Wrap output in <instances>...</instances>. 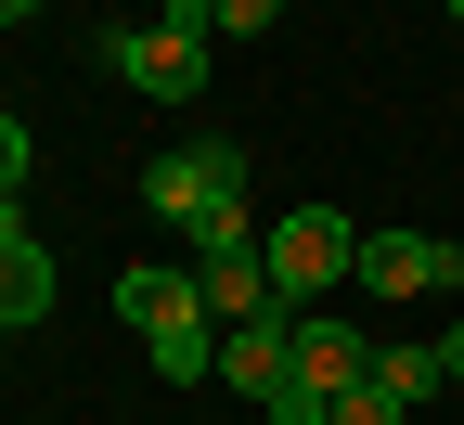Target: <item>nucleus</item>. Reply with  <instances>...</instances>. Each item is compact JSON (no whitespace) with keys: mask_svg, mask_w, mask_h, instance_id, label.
Instances as JSON below:
<instances>
[{"mask_svg":"<svg viewBox=\"0 0 464 425\" xmlns=\"http://www.w3.org/2000/svg\"><path fill=\"white\" fill-rule=\"evenodd\" d=\"M142 207H155V219H181V232H194V258H207V246H258L246 142H168V155L142 168Z\"/></svg>","mask_w":464,"mask_h":425,"instance_id":"nucleus-1","label":"nucleus"},{"mask_svg":"<svg viewBox=\"0 0 464 425\" xmlns=\"http://www.w3.org/2000/svg\"><path fill=\"white\" fill-rule=\"evenodd\" d=\"M258 258H271V296H284V310H323V296L348 284V258H362V219L297 207L284 232H258Z\"/></svg>","mask_w":464,"mask_h":425,"instance_id":"nucleus-2","label":"nucleus"},{"mask_svg":"<svg viewBox=\"0 0 464 425\" xmlns=\"http://www.w3.org/2000/svg\"><path fill=\"white\" fill-rule=\"evenodd\" d=\"M348 284H362L374 296V310H413V296H451L464 284V246H451V232H362V258H348Z\"/></svg>","mask_w":464,"mask_h":425,"instance_id":"nucleus-3","label":"nucleus"},{"mask_svg":"<svg viewBox=\"0 0 464 425\" xmlns=\"http://www.w3.org/2000/svg\"><path fill=\"white\" fill-rule=\"evenodd\" d=\"M103 78H130L142 103H194L207 91V26H103Z\"/></svg>","mask_w":464,"mask_h":425,"instance_id":"nucleus-4","label":"nucleus"},{"mask_svg":"<svg viewBox=\"0 0 464 425\" xmlns=\"http://www.w3.org/2000/svg\"><path fill=\"white\" fill-rule=\"evenodd\" d=\"M194 296H207L219 335H232V323H284V296H271V258H258V246H207V258H194Z\"/></svg>","mask_w":464,"mask_h":425,"instance_id":"nucleus-5","label":"nucleus"},{"mask_svg":"<svg viewBox=\"0 0 464 425\" xmlns=\"http://www.w3.org/2000/svg\"><path fill=\"white\" fill-rule=\"evenodd\" d=\"M284 374H297V310H284V323H232V335H219V387H246L258 412L284 400Z\"/></svg>","mask_w":464,"mask_h":425,"instance_id":"nucleus-6","label":"nucleus"},{"mask_svg":"<svg viewBox=\"0 0 464 425\" xmlns=\"http://www.w3.org/2000/svg\"><path fill=\"white\" fill-rule=\"evenodd\" d=\"M297 387H310V400L374 387V335H362V323H310V310H297Z\"/></svg>","mask_w":464,"mask_h":425,"instance_id":"nucleus-7","label":"nucleus"},{"mask_svg":"<svg viewBox=\"0 0 464 425\" xmlns=\"http://www.w3.org/2000/svg\"><path fill=\"white\" fill-rule=\"evenodd\" d=\"M39 310H52V246H39L14 207H0V335H14V323H39Z\"/></svg>","mask_w":464,"mask_h":425,"instance_id":"nucleus-8","label":"nucleus"},{"mask_svg":"<svg viewBox=\"0 0 464 425\" xmlns=\"http://www.w3.org/2000/svg\"><path fill=\"white\" fill-rule=\"evenodd\" d=\"M116 323H142V335H168V323H207V296H194V271H116Z\"/></svg>","mask_w":464,"mask_h":425,"instance_id":"nucleus-9","label":"nucleus"},{"mask_svg":"<svg viewBox=\"0 0 464 425\" xmlns=\"http://www.w3.org/2000/svg\"><path fill=\"white\" fill-rule=\"evenodd\" d=\"M374 387L413 412V400H439L451 387V361H439V335H374Z\"/></svg>","mask_w":464,"mask_h":425,"instance_id":"nucleus-10","label":"nucleus"},{"mask_svg":"<svg viewBox=\"0 0 464 425\" xmlns=\"http://www.w3.org/2000/svg\"><path fill=\"white\" fill-rule=\"evenodd\" d=\"M26 168H39V142H26V116H0V207L26 194Z\"/></svg>","mask_w":464,"mask_h":425,"instance_id":"nucleus-11","label":"nucleus"},{"mask_svg":"<svg viewBox=\"0 0 464 425\" xmlns=\"http://www.w3.org/2000/svg\"><path fill=\"white\" fill-rule=\"evenodd\" d=\"M323 425H400V400H387V387H348V400H335Z\"/></svg>","mask_w":464,"mask_h":425,"instance_id":"nucleus-12","label":"nucleus"},{"mask_svg":"<svg viewBox=\"0 0 464 425\" xmlns=\"http://www.w3.org/2000/svg\"><path fill=\"white\" fill-rule=\"evenodd\" d=\"M271 14H284V0H219V14H207V26H219V39H258Z\"/></svg>","mask_w":464,"mask_h":425,"instance_id":"nucleus-13","label":"nucleus"},{"mask_svg":"<svg viewBox=\"0 0 464 425\" xmlns=\"http://www.w3.org/2000/svg\"><path fill=\"white\" fill-rule=\"evenodd\" d=\"M323 412H335V400H310L297 374H284V400H271V425H323Z\"/></svg>","mask_w":464,"mask_h":425,"instance_id":"nucleus-14","label":"nucleus"},{"mask_svg":"<svg viewBox=\"0 0 464 425\" xmlns=\"http://www.w3.org/2000/svg\"><path fill=\"white\" fill-rule=\"evenodd\" d=\"M207 14H219V0H168V26H207Z\"/></svg>","mask_w":464,"mask_h":425,"instance_id":"nucleus-15","label":"nucleus"},{"mask_svg":"<svg viewBox=\"0 0 464 425\" xmlns=\"http://www.w3.org/2000/svg\"><path fill=\"white\" fill-rule=\"evenodd\" d=\"M439 361H451V387H464V323H451V335H439Z\"/></svg>","mask_w":464,"mask_h":425,"instance_id":"nucleus-16","label":"nucleus"},{"mask_svg":"<svg viewBox=\"0 0 464 425\" xmlns=\"http://www.w3.org/2000/svg\"><path fill=\"white\" fill-rule=\"evenodd\" d=\"M26 14H52V0H0V26H26Z\"/></svg>","mask_w":464,"mask_h":425,"instance_id":"nucleus-17","label":"nucleus"},{"mask_svg":"<svg viewBox=\"0 0 464 425\" xmlns=\"http://www.w3.org/2000/svg\"><path fill=\"white\" fill-rule=\"evenodd\" d=\"M439 14H464V0H439Z\"/></svg>","mask_w":464,"mask_h":425,"instance_id":"nucleus-18","label":"nucleus"}]
</instances>
